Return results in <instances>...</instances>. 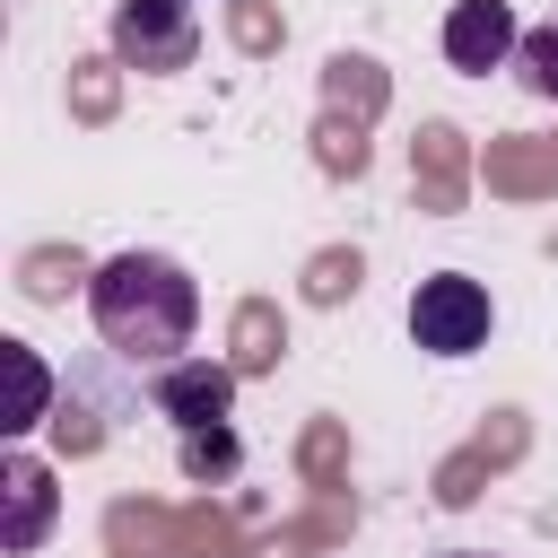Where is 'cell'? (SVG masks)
Segmentation results:
<instances>
[{"instance_id": "cell-3", "label": "cell", "mask_w": 558, "mask_h": 558, "mask_svg": "<svg viewBox=\"0 0 558 558\" xmlns=\"http://www.w3.org/2000/svg\"><path fill=\"white\" fill-rule=\"evenodd\" d=\"M148 401H157V418H174L183 436H218L227 410H235V366H218V357L148 366Z\"/></svg>"}, {"instance_id": "cell-7", "label": "cell", "mask_w": 558, "mask_h": 558, "mask_svg": "<svg viewBox=\"0 0 558 558\" xmlns=\"http://www.w3.org/2000/svg\"><path fill=\"white\" fill-rule=\"evenodd\" d=\"M0 357H9V436H26L35 418H44V401H52V375H44V357L26 349V340H0Z\"/></svg>"}, {"instance_id": "cell-6", "label": "cell", "mask_w": 558, "mask_h": 558, "mask_svg": "<svg viewBox=\"0 0 558 558\" xmlns=\"http://www.w3.org/2000/svg\"><path fill=\"white\" fill-rule=\"evenodd\" d=\"M52 506H61L52 471H44L35 453H9V462H0V549L26 558V549L52 532Z\"/></svg>"}, {"instance_id": "cell-1", "label": "cell", "mask_w": 558, "mask_h": 558, "mask_svg": "<svg viewBox=\"0 0 558 558\" xmlns=\"http://www.w3.org/2000/svg\"><path fill=\"white\" fill-rule=\"evenodd\" d=\"M87 314H96V331H105L113 357H131V366H174V357L192 349V331H201V288H192V270L166 262V253H113V262H96V279H87Z\"/></svg>"}, {"instance_id": "cell-8", "label": "cell", "mask_w": 558, "mask_h": 558, "mask_svg": "<svg viewBox=\"0 0 558 558\" xmlns=\"http://www.w3.org/2000/svg\"><path fill=\"white\" fill-rule=\"evenodd\" d=\"M514 70H523V87H532V96H549V105H558V9H549L541 26H523Z\"/></svg>"}, {"instance_id": "cell-4", "label": "cell", "mask_w": 558, "mask_h": 558, "mask_svg": "<svg viewBox=\"0 0 558 558\" xmlns=\"http://www.w3.org/2000/svg\"><path fill=\"white\" fill-rule=\"evenodd\" d=\"M113 52L131 70H183L201 52L192 0H113Z\"/></svg>"}, {"instance_id": "cell-5", "label": "cell", "mask_w": 558, "mask_h": 558, "mask_svg": "<svg viewBox=\"0 0 558 558\" xmlns=\"http://www.w3.org/2000/svg\"><path fill=\"white\" fill-rule=\"evenodd\" d=\"M514 52H523V26H514L506 0H453V9H445V61H453L462 78H488V70H506Z\"/></svg>"}, {"instance_id": "cell-2", "label": "cell", "mask_w": 558, "mask_h": 558, "mask_svg": "<svg viewBox=\"0 0 558 558\" xmlns=\"http://www.w3.org/2000/svg\"><path fill=\"white\" fill-rule=\"evenodd\" d=\"M488 323H497V305H488V288H480L471 270H436V279L410 288V340H418L427 357H471V349H488Z\"/></svg>"}, {"instance_id": "cell-9", "label": "cell", "mask_w": 558, "mask_h": 558, "mask_svg": "<svg viewBox=\"0 0 558 558\" xmlns=\"http://www.w3.org/2000/svg\"><path fill=\"white\" fill-rule=\"evenodd\" d=\"M445 558H488V549H445Z\"/></svg>"}]
</instances>
